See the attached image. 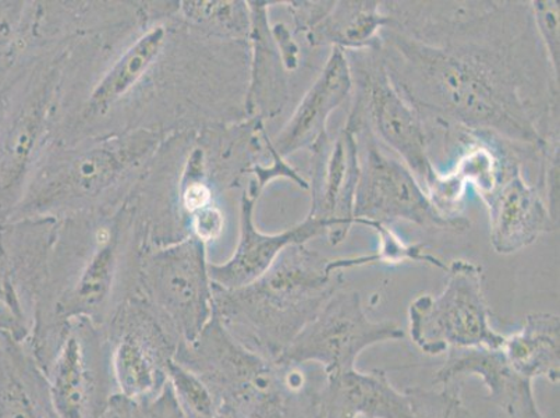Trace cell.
I'll return each mask as SVG.
<instances>
[{
    "mask_svg": "<svg viewBox=\"0 0 560 418\" xmlns=\"http://www.w3.org/2000/svg\"><path fill=\"white\" fill-rule=\"evenodd\" d=\"M395 321H373L355 290L339 289L277 361L315 364L327 379L355 369L359 357L375 345L405 338Z\"/></svg>",
    "mask_w": 560,
    "mask_h": 418,
    "instance_id": "7c38bea8",
    "label": "cell"
},
{
    "mask_svg": "<svg viewBox=\"0 0 560 418\" xmlns=\"http://www.w3.org/2000/svg\"><path fill=\"white\" fill-rule=\"evenodd\" d=\"M445 272V288L440 294H421L410 304L412 344L427 356L452 349H502L506 336L491 325L481 265L455 259Z\"/></svg>",
    "mask_w": 560,
    "mask_h": 418,
    "instance_id": "9c48e42d",
    "label": "cell"
},
{
    "mask_svg": "<svg viewBox=\"0 0 560 418\" xmlns=\"http://www.w3.org/2000/svg\"><path fill=\"white\" fill-rule=\"evenodd\" d=\"M359 225L373 229L376 236H378V249H376V253L370 254V256L336 258L334 263L338 271L343 272L346 269L378 263L390 265L419 263L446 271L447 265L441 258L434 256V254L427 252L424 244L406 243L392 231L390 227L382 225L378 222L361 221Z\"/></svg>",
    "mask_w": 560,
    "mask_h": 418,
    "instance_id": "484cf974",
    "label": "cell"
},
{
    "mask_svg": "<svg viewBox=\"0 0 560 418\" xmlns=\"http://www.w3.org/2000/svg\"><path fill=\"white\" fill-rule=\"evenodd\" d=\"M137 410H139V418H185L173 399L170 385L155 400L137 405Z\"/></svg>",
    "mask_w": 560,
    "mask_h": 418,
    "instance_id": "d6a6232c",
    "label": "cell"
},
{
    "mask_svg": "<svg viewBox=\"0 0 560 418\" xmlns=\"http://www.w3.org/2000/svg\"><path fill=\"white\" fill-rule=\"evenodd\" d=\"M254 182H248L241 197V237L231 258L223 264L210 263L212 285L222 290L247 287L261 278L280 253L293 244H308L310 241L328 233V225L308 216L296 227L280 233L259 232L254 222V211L259 197Z\"/></svg>",
    "mask_w": 560,
    "mask_h": 418,
    "instance_id": "2e32d148",
    "label": "cell"
},
{
    "mask_svg": "<svg viewBox=\"0 0 560 418\" xmlns=\"http://www.w3.org/2000/svg\"><path fill=\"white\" fill-rule=\"evenodd\" d=\"M116 394L144 405L164 394L180 340L140 294L116 310L105 325Z\"/></svg>",
    "mask_w": 560,
    "mask_h": 418,
    "instance_id": "8fae6325",
    "label": "cell"
},
{
    "mask_svg": "<svg viewBox=\"0 0 560 418\" xmlns=\"http://www.w3.org/2000/svg\"><path fill=\"white\" fill-rule=\"evenodd\" d=\"M560 141L553 140L539 152L538 191L547 206L552 221L559 225V177H560Z\"/></svg>",
    "mask_w": 560,
    "mask_h": 418,
    "instance_id": "f546056e",
    "label": "cell"
},
{
    "mask_svg": "<svg viewBox=\"0 0 560 418\" xmlns=\"http://www.w3.org/2000/svg\"><path fill=\"white\" fill-rule=\"evenodd\" d=\"M508 363L523 379L560 382V318L551 313L527 315L516 334L502 346Z\"/></svg>",
    "mask_w": 560,
    "mask_h": 418,
    "instance_id": "cb8c5ba5",
    "label": "cell"
},
{
    "mask_svg": "<svg viewBox=\"0 0 560 418\" xmlns=\"http://www.w3.org/2000/svg\"><path fill=\"white\" fill-rule=\"evenodd\" d=\"M323 418H412L407 392L396 390L385 371L358 369L327 379L320 392Z\"/></svg>",
    "mask_w": 560,
    "mask_h": 418,
    "instance_id": "44dd1931",
    "label": "cell"
},
{
    "mask_svg": "<svg viewBox=\"0 0 560 418\" xmlns=\"http://www.w3.org/2000/svg\"><path fill=\"white\" fill-rule=\"evenodd\" d=\"M139 294L175 333L180 346L195 344L215 311L206 244L187 236L167 246H145Z\"/></svg>",
    "mask_w": 560,
    "mask_h": 418,
    "instance_id": "30bf717a",
    "label": "cell"
},
{
    "mask_svg": "<svg viewBox=\"0 0 560 418\" xmlns=\"http://www.w3.org/2000/svg\"><path fill=\"white\" fill-rule=\"evenodd\" d=\"M342 288V272L336 271L334 259L307 244H293L247 287H213V314L244 348L277 361Z\"/></svg>",
    "mask_w": 560,
    "mask_h": 418,
    "instance_id": "277c9868",
    "label": "cell"
},
{
    "mask_svg": "<svg viewBox=\"0 0 560 418\" xmlns=\"http://www.w3.org/2000/svg\"><path fill=\"white\" fill-rule=\"evenodd\" d=\"M481 200L490 219L491 246L501 256L521 252L559 229L541 193L524 176L521 158L509 163L497 187Z\"/></svg>",
    "mask_w": 560,
    "mask_h": 418,
    "instance_id": "e0dca14e",
    "label": "cell"
},
{
    "mask_svg": "<svg viewBox=\"0 0 560 418\" xmlns=\"http://www.w3.org/2000/svg\"><path fill=\"white\" fill-rule=\"evenodd\" d=\"M2 114H3V104H2V101H0V120H2Z\"/></svg>",
    "mask_w": 560,
    "mask_h": 418,
    "instance_id": "e575fe53",
    "label": "cell"
},
{
    "mask_svg": "<svg viewBox=\"0 0 560 418\" xmlns=\"http://www.w3.org/2000/svg\"><path fill=\"white\" fill-rule=\"evenodd\" d=\"M167 385L177 407L185 418H217L218 402L210 387L200 376L177 363L176 359L167 372Z\"/></svg>",
    "mask_w": 560,
    "mask_h": 418,
    "instance_id": "4316f807",
    "label": "cell"
},
{
    "mask_svg": "<svg viewBox=\"0 0 560 418\" xmlns=\"http://www.w3.org/2000/svg\"><path fill=\"white\" fill-rule=\"evenodd\" d=\"M412 406V418H472L460 399L456 384L440 390H406Z\"/></svg>",
    "mask_w": 560,
    "mask_h": 418,
    "instance_id": "83f0119b",
    "label": "cell"
},
{
    "mask_svg": "<svg viewBox=\"0 0 560 418\" xmlns=\"http://www.w3.org/2000/svg\"><path fill=\"white\" fill-rule=\"evenodd\" d=\"M165 139L137 130L75 142L50 141L8 222L60 221L126 206Z\"/></svg>",
    "mask_w": 560,
    "mask_h": 418,
    "instance_id": "3957f363",
    "label": "cell"
},
{
    "mask_svg": "<svg viewBox=\"0 0 560 418\" xmlns=\"http://www.w3.org/2000/svg\"><path fill=\"white\" fill-rule=\"evenodd\" d=\"M98 418H139V410L135 403L116 395Z\"/></svg>",
    "mask_w": 560,
    "mask_h": 418,
    "instance_id": "836d02e7",
    "label": "cell"
},
{
    "mask_svg": "<svg viewBox=\"0 0 560 418\" xmlns=\"http://www.w3.org/2000/svg\"><path fill=\"white\" fill-rule=\"evenodd\" d=\"M534 25L541 39L545 54L548 56L549 63L553 73L559 78L560 59V19L559 3L553 0H532L529 2Z\"/></svg>",
    "mask_w": 560,
    "mask_h": 418,
    "instance_id": "f1b7e54d",
    "label": "cell"
},
{
    "mask_svg": "<svg viewBox=\"0 0 560 418\" xmlns=\"http://www.w3.org/2000/svg\"><path fill=\"white\" fill-rule=\"evenodd\" d=\"M308 190L312 207L307 216L328 225L332 246L343 243L354 225L361 158L359 136L348 126L320 137L312 150Z\"/></svg>",
    "mask_w": 560,
    "mask_h": 418,
    "instance_id": "9a60e30c",
    "label": "cell"
},
{
    "mask_svg": "<svg viewBox=\"0 0 560 418\" xmlns=\"http://www.w3.org/2000/svg\"><path fill=\"white\" fill-rule=\"evenodd\" d=\"M359 140L361 172L355 194L354 225L361 221L390 227L409 222L427 229L455 233L467 232L470 221L465 217L445 218L432 206L415 173L399 158L389 154L370 132L361 131Z\"/></svg>",
    "mask_w": 560,
    "mask_h": 418,
    "instance_id": "4fadbf2b",
    "label": "cell"
},
{
    "mask_svg": "<svg viewBox=\"0 0 560 418\" xmlns=\"http://www.w3.org/2000/svg\"><path fill=\"white\" fill-rule=\"evenodd\" d=\"M145 246L129 204L56 222L33 336L75 318L108 324L126 300L139 294Z\"/></svg>",
    "mask_w": 560,
    "mask_h": 418,
    "instance_id": "7a4b0ae2",
    "label": "cell"
},
{
    "mask_svg": "<svg viewBox=\"0 0 560 418\" xmlns=\"http://www.w3.org/2000/svg\"><path fill=\"white\" fill-rule=\"evenodd\" d=\"M353 93L346 126L355 135L370 132L382 146L415 173L422 187L429 185L438 167L430 152L429 130L407 102L374 49L346 53Z\"/></svg>",
    "mask_w": 560,
    "mask_h": 418,
    "instance_id": "ba28073f",
    "label": "cell"
},
{
    "mask_svg": "<svg viewBox=\"0 0 560 418\" xmlns=\"http://www.w3.org/2000/svg\"><path fill=\"white\" fill-rule=\"evenodd\" d=\"M66 50L40 58L2 100L0 227L12 217L30 173L58 129Z\"/></svg>",
    "mask_w": 560,
    "mask_h": 418,
    "instance_id": "8992f818",
    "label": "cell"
},
{
    "mask_svg": "<svg viewBox=\"0 0 560 418\" xmlns=\"http://www.w3.org/2000/svg\"><path fill=\"white\" fill-rule=\"evenodd\" d=\"M375 53L425 127L495 137L538 160L559 140V78L529 2H382Z\"/></svg>",
    "mask_w": 560,
    "mask_h": 418,
    "instance_id": "6da1fadb",
    "label": "cell"
},
{
    "mask_svg": "<svg viewBox=\"0 0 560 418\" xmlns=\"http://www.w3.org/2000/svg\"><path fill=\"white\" fill-rule=\"evenodd\" d=\"M275 2H248L252 16L249 33V81L247 117L267 124L282 114L290 98V73L275 43L269 9Z\"/></svg>",
    "mask_w": 560,
    "mask_h": 418,
    "instance_id": "ffe728a7",
    "label": "cell"
},
{
    "mask_svg": "<svg viewBox=\"0 0 560 418\" xmlns=\"http://www.w3.org/2000/svg\"><path fill=\"white\" fill-rule=\"evenodd\" d=\"M466 376L481 380L488 399L506 418H545L538 409L533 382L512 369L502 349H452L436 371L434 382L440 387L450 386Z\"/></svg>",
    "mask_w": 560,
    "mask_h": 418,
    "instance_id": "d6986e66",
    "label": "cell"
},
{
    "mask_svg": "<svg viewBox=\"0 0 560 418\" xmlns=\"http://www.w3.org/2000/svg\"><path fill=\"white\" fill-rule=\"evenodd\" d=\"M388 20L382 2L340 0L303 40L312 48L332 47L343 53L375 49Z\"/></svg>",
    "mask_w": 560,
    "mask_h": 418,
    "instance_id": "603a6c76",
    "label": "cell"
},
{
    "mask_svg": "<svg viewBox=\"0 0 560 418\" xmlns=\"http://www.w3.org/2000/svg\"><path fill=\"white\" fill-rule=\"evenodd\" d=\"M56 221L20 219L0 227V335L33 338Z\"/></svg>",
    "mask_w": 560,
    "mask_h": 418,
    "instance_id": "5bb4252c",
    "label": "cell"
},
{
    "mask_svg": "<svg viewBox=\"0 0 560 418\" xmlns=\"http://www.w3.org/2000/svg\"><path fill=\"white\" fill-rule=\"evenodd\" d=\"M27 346L44 372L55 418H98L117 395L105 326L65 321Z\"/></svg>",
    "mask_w": 560,
    "mask_h": 418,
    "instance_id": "52a82bcc",
    "label": "cell"
},
{
    "mask_svg": "<svg viewBox=\"0 0 560 418\" xmlns=\"http://www.w3.org/2000/svg\"><path fill=\"white\" fill-rule=\"evenodd\" d=\"M176 361L196 372L219 410L233 418H323L320 367L264 359L232 338L215 314L195 344L180 346Z\"/></svg>",
    "mask_w": 560,
    "mask_h": 418,
    "instance_id": "5b68a950",
    "label": "cell"
},
{
    "mask_svg": "<svg viewBox=\"0 0 560 418\" xmlns=\"http://www.w3.org/2000/svg\"><path fill=\"white\" fill-rule=\"evenodd\" d=\"M179 13L188 24L213 37L249 40L248 2H180Z\"/></svg>",
    "mask_w": 560,
    "mask_h": 418,
    "instance_id": "d4e9b609",
    "label": "cell"
},
{
    "mask_svg": "<svg viewBox=\"0 0 560 418\" xmlns=\"http://www.w3.org/2000/svg\"><path fill=\"white\" fill-rule=\"evenodd\" d=\"M271 30L283 63L287 66L289 73H293V71L299 69L300 55H302L296 35L284 23L271 24Z\"/></svg>",
    "mask_w": 560,
    "mask_h": 418,
    "instance_id": "1f68e13d",
    "label": "cell"
},
{
    "mask_svg": "<svg viewBox=\"0 0 560 418\" xmlns=\"http://www.w3.org/2000/svg\"><path fill=\"white\" fill-rule=\"evenodd\" d=\"M0 418H55L47 381L27 345L0 335Z\"/></svg>",
    "mask_w": 560,
    "mask_h": 418,
    "instance_id": "7402d4cb",
    "label": "cell"
},
{
    "mask_svg": "<svg viewBox=\"0 0 560 418\" xmlns=\"http://www.w3.org/2000/svg\"><path fill=\"white\" fill-rule=\"evenodd\" d=\"M288 8L293 22V34L296 38H304L317 25L320 20L327 16L332 9L335 0H314V2H282Z\"/></svg>",
    "mask_w": 560,
    "mask_h": 418,
    "instance_id": "4dcf8cb0",
    "label": "cell"
},
{
    "mask_svg": "<svg viewBox=\"0 0 560 418\" xmlns=\"http://www.w3.org/2000/svg\"><path fill=\"white\" fill-rule=\"evenodd\" d=\"M353 93L348 56L332 48L317 80L310 86L288 124L271 137L272 150L282 160L299 151L312 150L315 142L328 132L334 112Z\"/></svg>",
    "mask_w": 560,
    "mask_h": 418,
    "instance_id": "ac0fdd59",
    "label": "cell"
}]
</instances>
